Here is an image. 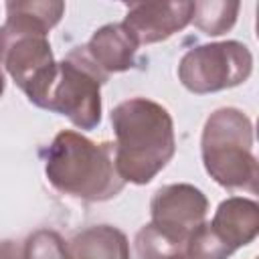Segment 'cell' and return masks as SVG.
<instances>
[{"label": "cell", "mask_w": 259, "mask_h": 259, "mask_svg": "<svg viewBox=\"0 0 259 259\" xmlns=\"http://www.w3.org/2000/svg\"><path fill=\"white\" fill-rule=\"evenodd\" d=\"M63 12L65 2L55 0L6 2V20L0 26V65L36 107L57 69L49 32Z\"/></svg>", "instance_id": "cell-1"}, {"label": "cell", "mask_w": 259, "mask_h": 259, "mask_svg": "<svg viewBox=\"0 0 259 259\" xmlns=\"http://www.w3.org/2000/svg\"><path fill=\"white\" fill-rule=\"evenodd\" d=\"M109 119L115 134V168L123 182H152L176 152L170 111L148 97H132L117 103Z\"/></svg>", "instance_id": "cell-2"}, {"label": "cell", "mask_w": 259, "mask_h": 259, "mask_svg": "<svg viewBox=\"0 0 259 259\" xmlns=\"http://www.w3.org/2000/svg\"><path fill=\"white\" fill-rule=\"evenodd\" d=\"M45 174L55 190L85 202H105L125 186L115 168L113 144L91 142L73 130L53 138L45 156Z\"/></svg>", "instance_id": "cell-3"}, {"label": "cell", "mask_w": 259, "mask_h": 259, "mask_svg": "<svg viewBox=\"0 0 259 259\" xmlns=\"http://www.w3.org/2000/svg\"><path fill=\"white\" fill-rule=\"evenodd\" d=\"M200 156L206 174L229 190L257 192V158L253 154V123L237 107L212 111L202 127Z\"/></svg>", "instance_id": "cell-4"}, {"label": "cell", "mask_w": 259, "mask_h": 259, "mask_svg": "<svg viewBox=\"0 0 259 259\" xmlns=\"http://www.w3.org/2000/svg\"><path fill=\"white\" fill-rule=\"evenodd\" d=\"M107 79L89 59L85 45L77 47L57 63L40 107L65 115L79 130H93L101 121V85Z\"/></svg>", "instance_id": "cell-5"}, {"label": "cell", "mask_w": 259, "mask_h": 259, "mask_svg": "<svg viewBox=\"0 0 259 259\" xmlns=\"http://www.w3.org/2000/svg\"><path fill=\"white\" fill-rule=\"evenodd\" d=\"M253 55L239 40L206 42L188 49L178 63L180 83L194 95L217 93L249 79Z\"/></svg>", "instance_id": "cell-6"}, {"label": "cell", "mask_w": 259, "mask_h": 259, "mask_svg": "<svg viewBox=\"0 0 259 259\" xmlns=\"http://www.w3.org/2000/svg\"><path fill=\"white\" fill-rule=\"evenodd\" d=\"M206 212L208 200L204 192L188 182L166 184L158 188L150 200V223L184 243L190 233L204 223Z\"/></svg>", "instance_id": "cell-7"}, {"label": "cell", "mask_w": 259, "mask_h": 259, "mask_svg": "<svg viewBox=\"0 0 259 259\" xmlns=\"http://www.w3.org/2000/svg\"><path fill=\"white\" fill-rule=\"evenodd\" d=\"M194 12V2H130L121 24L138 45H152L184 30Z\"/></svg>", "instance_id": "cell-8"}, {"label": "cell", "mask_w": 259, "mask_h": 259, "mask_svg": "<svg viewBox=\"0 0 259 259\" xmlns=\"http://www.w3.org/2000/svg\"><path fill=\"white\" fill-rule=\"evenodd\" d=\"M208 225L212 233L235 253L257 237L259 204L251 198L229 196L217 206V212Z\"/></svg>", "instance_id": "cell-9"}, {"label": "cell", "mask_w": 259, "mask_h": 259, "mask_svg": "<svg viewBox=\"0 0 259 259\" xmlns=\"http://www.w3.org/2000/svg\"><path fill=\"white\" fill-rule=\"evenodd\" d=\"M140 45L121 22H111L93 32L85 51L89 59L105 73H121L136 65V53Z\"/></svg>", "instance_id": "cell-10"}, {"label": "cell", "mask_w": 259, "mask_h": 259, "mask_svg": "<svg viewBox=\"0 0 259 259\" xmlns=\"http://www.w3.org/2000/svg\"><path fill=\"white\" fill-rule=\"evenodd\" d=\"M71 259H132L123 231L111 225H93L77 233L69 243Z\"/></svg>", "instance_id": "cell-11"}, {"label": "cell", "mask_w": 259, "mask_h": 259, "mask_svg": "<svg viewBox=\"0 0 259 259\" xmlns=\"http://www.w3.org/2000/svg\"><path fill=\"white\" fill-rule=\"evenodd\" d=\"M241 10L239 2L231 0H204L194 2L192 20L198 30H202L208 36H219L231 30L237 22V14Z\"/></svg>", "instance_id": "cell-12"}, {"label": "cell", "mask_w": 259, "mask_h": 259, "mask_svg": "<svg viewBox=\"0 0 259 259\" xmlns=\"http://www.w3.org/2000/svg\"><path fill=\"white\" fill-rule=\"evenodd\" d=\"M136 255L138 259H184L186 243L178 241L152 223L144 225L136 233Z\"/></svg>", "instance_id": "cell-13"}, {"label": "cell", "mask_w": 259, "mask_h": 259, "mask_svg": "<svg viewBox=\"0 0 259 259\" xmlns=\"http://www.w3.org/2000/svg\"><path fill=\"white\" fill-rule=\"evenodd\" d=\"M22 259H71L65 239L51 229L30 233L22 245Z\"/></svg>", "instance_id": "cell-14"}, {"label": "cell", "mask_w": 259, "mask_h": 259, "mask_svg": "<svg viewBox=\"0 0 259 259\" xmlns=\"http://www.w3.org/2000/svg\"><path fill=\"white\" fill-rule=\"evenodd\" d=\"M233 251L212 233L206 221L198 225L186 241L184 259H229Z\"/></svg>", "instance_id": "cell-15"}, {"label": "cell", "mask_w": 259, "mask_h": 259, "mask_svg": "<svg viewBox=\"0 0 259 259\" xmlns=\"http://www.w3.org/2000/svg\"><path fill=\"white\" fill-rule=\"evenodd\" d=\"M0 259H22V247L16 241H0Z\"/></svg>", "instance_id": "cell-16"}, {"label": "cell", "mask_w": 259, "mask_h": 259, "mask_svg": "<svg viewBox=\"0 0 259 259\" xmlns=\"http://www.w3.org/2000/svg\"><path fill=\"white\" fill-rule=\"evenodd\" d=\"M4 87H6V81H4V75H2V71H0V97H2V93H4Z\"/></svg>", "instance_id": "cell-17"}]
</instances>
